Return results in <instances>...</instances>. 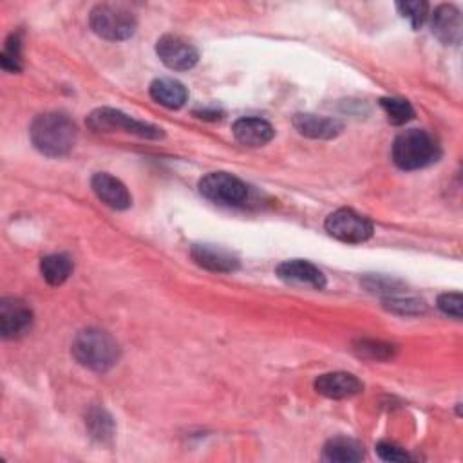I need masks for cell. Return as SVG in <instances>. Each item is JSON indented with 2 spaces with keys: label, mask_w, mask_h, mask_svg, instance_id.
Returning <instances> with one entry per match:
<instances>
[{
  "label": "cell",
  "mask_w": 463,
  "mask_h": 463,
  "mask_svg": "<svg viewBox=\"0 0 463 463\" xmlns=\"http://www.w3.org/2000/svg\"><path fill=\"white\" fill-rule=\"evenodd\" d=\"M91 30L104 41H127L136 32V17L124 6L100 5L91 12Z\"/></svg>",
  "instance_id": "277c9868"
},
{
  "label": "cell",
  "mask_w": 463,
  "mask_h": 463,
  "mask_svg": "<svg viewBox=\"0 0 463 463\" xmlns=\"http://www.w3.org/2000/svg\"><path fill=\"white\" fill-rule=\"evenodd\" d=\"M376 454L384 461H391V463H400V461H407L409 459V454L403 449H400V447H396V445H393L389 441L376 443Z\"/></svg>",
  "instance_id": "4316f807"
},
{
  "label": "cell",
  "mask_w": 463,
  "mask_h": 463,
  "mask_svg": "<svg viewBox=\"0 0 463 463\" xmlns=\"http://www.w3.org/2000/svg\"><path fill=\"white\" fill-rule=\"evenodd\" d=\"M86 425L91 432V436L98 441H107L115 434V421L113 416L100 407H95L86 416Z\"/></svg>",
  "instance_id": "ffe728a7"
},
{
  "label": "cell",
  "mask_w": 463,
  "mask_h": 463,
  "mask_svg": "<svg viewBox=\"0 0 463 463\" xmlns=\"http://www.w3.org/2000/svg\"><path fill=\"white\" fill-rule=\"evenodd\" d=\"M190 255L196 261V264L210 272L230 273L239 270V259L232 252L214 245H196Z\"/></svg>",
  "instance_id": "5bb4252c"
},
{
  "label": "cell",
  "mask_w": 463,
  "mask_h": 463,
  "mask_svg": "<svg viewBox=\"0 0 463 463\" xmlns=\"http://www.w3.org/2000/svg\"><path fill=\"white\" fill-rule=\"evenodd\" d=\"M385 306L396 313H402V315H412V313H420L423 311V302L421 301H416V299H389L385 301Z\"/></svg>",
  "instance_id": "484cf974"
},
{
  "label": "cell",
  "mask_w": 463,
  "mask_h": 463,
  "mask_svg": "<svg viewBox=\"0 0 463 463\" xmlns=\"http://www.w3.org/2000/svg\"><path fill=\"white\" fill-rule=\"evenodd\" d=\"M431 26H432V33L440 42L452 44V46H458L461 42L463 23H461V14L454 6L450 5L438 6L432 14Z\"/></svg>",
  "instance_id": "7c38bea8"
},
{
  "label": "cell",
  "mask_w": 463,
  "mask_h": 463,
  "mask_svg": "<svg viewBox=\"0 0 463 463\" xmlns=\"http://www.w3.org/2000/svg\"><path fill=\"white\" fill-rule=\"evenodd\" d=\"M77 125L62 113L39 115L30 127L35 149L50 158L68 156L77 144Z\"/></svg>",
  "instance_id": "6da1fadb"
},
{
  "label": "cell",
  "mask_w": 463,
  "mask_h": 463,
  "mask_svg": "<svg viewBox=\"0 0 463 463\" xmlns=\"http://www.w3.org/2000/svg\"><path fill=\"white\" fill-rule=\"evenodd\" d=\"M0 64L10 73H19L23 69V55H21V41L19 37H10L6 42V50L0 57Z\"/></svg>",
  "instance_id": "cb8c5ba5"
},
{
  "label": "cell",
  "mask_w": 463,
  "mask_h": 463,
  "mask_svg": "<svg viewBox=\"0 0 463 463\" xmlns=\"http://www.w3.org/2000/svg\"><path fill=\"white\" fill-rule=\"evenodd\" d=\"M396 10L402 14V17L409 19V23L414 30H420L429 17L427 15L429 14V5L427 3H418V0H416V3H398Z\"/></svg>",
  "instance_id": "603a6c76"
},
{
  "label": "cell",
  "mask_w": 463,
  "mask_h": 463,
  "mask_svg": "<svg viewBox=\"0 0 463 463\" xmlns=\"http://www.w3.org/2000/svg\"><path fill=\"white\" fill-rule=\"evenodd\" d=\"M156 53L160 60L172 71H189L199 60L198 50L178 35H163L156 44Z\"/></svg>",
  "instance_id": "ba28073f"
},
{
  "label": "cell",
  "mask_w": 463,
  "mask_h": 463,
  "mask_svg": "<svg viewBox=\"0 0 463 463\" xmlns=\"http://www.w3.org/2000/svg\"><path fill=\"white\" fill-rule=\"evenodd\" d=\"M461 293H443L438 297V308L449 315V317H454V319H461Z\"/></svg>",
  "instance_id": "d4e9b609"
},
{
  "label": "cell",
  "mask_w": 463,
  "mask_h": 463,
  "mask_svg": "<svg viewBox=\"0 0 463 463\" xmlns=\"http://www.w3.org/2000/svg\"><path fill=\"white\" fill-rule=\"evenodd\" d=\"M355 351L360 355V357H366V358H371V360H387L393 357L394 353V347L385 344V342H380V340H358L357 346H355Z\"/></svg>",
  "instance_id": "7402d4cb"
},
{
  "label": "cell",
  "mask_w": 463,
  "mask_h": 463,
  "mask_svg": "<svg viewBox=\"0 0 463 463\" xmlns=\"http://www.w3.org/2000/svg\"><path fill=\"white\" fill-rule=\"evenodd\" d=\"M93 192L97 198L106 203L109 208L115 210H127L133 205V198L127 190V187L115 176L107 172H98L91 180Z\"/></svg>",
  "instance_id": "30bf717a"
},
{
  "label": "cell",
  "mask_w": 463,
  "mask_h": 463,
  "mask_svg": "<svg viewBox=\"0 0 463 463\" xmlns=\"http://www.w3.org/2000/svg\"><path fill=\"white\" fill-rule=\"evenodd\" d=\"M380 107L393 125H403L414 118L412 106L403 98H380Z\"/></svg>",
  "instance_id": "44dd1931"
},
{
  "label": "cell",
  "mask_w": 463,
  "mask_h": 463,
  "mask_svg": "<svg viewBox=\"0 0 463 463\" xmlns=\"http://www.w3.org/2000/svg\"><path fill=\"white\" fill-rule=\"evenodd\" d=\"M293 127L299 131V134L313 140L337 138L344 129V125L338 120L317 115H295Z\"/></svg>",
  "instance_id": "2e32d148"
},
{
  "label": "cell",
  "mask_w": 463,
  "mask_h": 463,
  "mask_svg": "<svg viewBox=\"0 0 463 463\" xmlns=\"http://www.w3.org/2000/svg\"><path fill=\"white\" fill-rule=\"evenodd\" d=\"M88 125L97 133L122 131V133L134 134V136L145 138V140H160L165 136L162 127L134 120V118L127 116L125 113L111 109V107H102V109L93 111L88 118Z\"/></svg>",
  "instance_id": "5b68a950"
},
{
  "label": "cell",
  "mask_w": 463,
  "mask_h": 463,
  "mask_svg": "<svg viewBox=\"0 0 463 463\" xmlns=\"http://www.w3.org/2000/svg\"><path fill=\"white\" fill-rule=\"evenodd\" d=\"M41 272L48 284L60 286L73 273V261L64 254H53L41 261Z\"/></svg>",
  "instance_id": "d6986e66"
},
{
  "label": "cell",
  "mask_w": 463,
  "mask_h": 463,
  "mask_svg": "<svg viewBox=\"0 0 463 463\" xmlns=\"http://www.w3.org/2000/svg\"><path fill=\"white\" fill-rule=\"evenodd\" d=\"M73 357L88 369L106 373L120 360L118 342L104 329L89 328L80 331L73 340Z\"/></svg>",
  "instance_id": "7a4b0ae2"
},
{
  "label": "cell",
  "mask_w": 463,
  "mask_h": 463,
  "mask_svg": "<svg viewBox=\"0 0 463 463\" xmlns=\"http://www.w3.org/2000/svg\"><path fill=\"white\" fill-rule=\"evenodd\" d=\"M322 458L326 461H340V463L360 461L364 458V449L358 441L351 438H333L324 445Z\"/></svg>",
  "instance_id": "ac0fdd59"
},
{
  "label": "cell",
  "mask_w": 463,
  "mask_h": 463,
  "mask_svg": "<svg viewBox=\"0 0 463 463\" xmlns=\"http://www.w3.org/2000/svg\"><path fill=\"white\" fill-rule=\"evenodd\" d=\"M324 228L331 237L342 243H351V245L366 243L367 239H371L375 230L373 223L367 218L347 208H340L329 214L326 218Z\"/></svg>",
  "instance_id": "52a82bcc"
},
{
  "label": "cell",
  "mask_w": 463,
  "mask_h": 463,
  "mask_svg": "<svg viewBox=\"0 0 463 463\" xmlns=\"http://www.w3.org/2000/svg\"><path fill=\"white\" fill-rule=\"evenodd\" d=\"M277 275L284 282H293V284H304L311 286L315 290H322L326 286V275L311 263L293 259V261H284L277 266Z\"/></svg>",
  "instance_id": "4fadbf2b"
},
{
  "label": "cell",
  "mask_w": 463,
  "mask_h": 463,
  "mask_svg": "<svg viewBox=\"0 0 463 463\" xmlns=\"http://www.w3.org/2000/svg\"><path fill=\"white\" fill-rule=\"evenodd\" d=\"M440 158L436 140L421 129H409L396 136L393 144L394 165L402 171H418L432 165Z\"/></svg>",
  "instance_id": "3957f363"
},
{
  "label": "cell",
  "mask_w": 463,
  "mask_h": 463,
  "mask_svg": "<svg viewBox=\"0 0 463 463\" xmlns=\"http://www.w3.org/2000/svg\"><path fill=\"white\" fill-rule=\"evenodd\" d=\"M199 192L212 203L239 207L248 199V187L228 172H210L199 181Z\"/></svg>",
  "instance_id": "8992f818"
},
{
  "label": "cell",
  "mask_w": 463,
  "mask_h": 463,
  "mask_svg": "<svg viewBox=\"0 0 463 463\" xmlns=\"http://www.w3.org/2000/svg\"><path fill=\"white\" fill-rule=\"evenodd\" d=\"M234 138L245 147H263L275 136L273 127L263 118H241L232 127Z\"/></svg>",
  "instance_id": "9a60e30c"
},
{
  "label": "cell",
  "mask_w": 463,
  "mask_h": 463,
  "mask_svg": "<svg viewBox=\"0 0 463 463\" xmlns=\"http://www.w3.org/2000/svg\"><path fill=\"white\" fill-rule=\"evenodd\" d=\"M362 387H364L362 382L355 375L344 373V371L328 373L315 380V391L331 400L351 398V396L358 394L362 391Z\"/></svg>",
  "instance_id": "8fae6325"
},
{
  "label": "cell",
  "mask_w": 463,
  "mask_h": 463,
  "mask_svg": "<svg viewBox=\"0 0 463 463\" xmlns=\"http://www.w3.org/2000/svg\"><path fill=\"white\" fill-rule=\"evenodd\" d=\"M149 91H151L153 100L167 109H181L189 100V93H187L185 86L172 79L154 80L151 84Z\"/></svg>",
  "instance_id": "e0dca14e"
},
{
  "label": "cell",
  "mask_w": 463,
  "mask_h": 463,
  "mask_svg": "<svg viewBox=\"0 0 463 463\" xmlns=\"http://www.w3.org/2000/svg\"><path fill=\"white\" fill-rule=\"evenodd\" d=\"M33 322L32 308L15 297H6L0 301V331L5 338L23 337Z\"/></svg>",
  "instance_id": "9c48e42d"
}]
</instances>
